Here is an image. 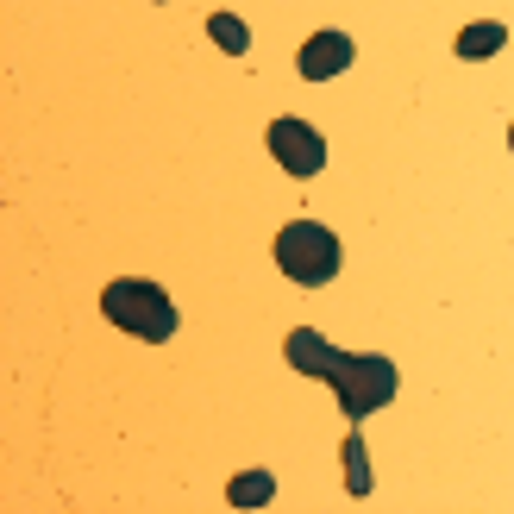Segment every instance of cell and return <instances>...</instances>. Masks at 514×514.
Segmentation results:
<instances>
[{
    "label": "cell",
    "mask_w": 514,
    "mask_h": 514,
    "mask_svg": "<svg viewBox=\"0 0 514 514\" xmlns=\"http://www.w3.org/2000/svg\"><path fill=\"white\" fill-rule=\"evenodd\" d=\"M283 352H289L295 370H308V377H326V383H333V389H339V408L352 414V420L377 414L389 395H395V364H389V358H377V352L352 358V352H339V345H326L314 326H295Z\"/></svg>",
    "instance_id": "6da1fadb"
},
{
    "label": "cell",
    "mask_w": 514,
    "mask_h": 514,
    "mask_svg": "<svg viewBox=\"0 0 514 514\" xmlns=\"http://www.w3.org/2000/svg\"><path fill=\"white\" fill-rule=\"evenodd\" d=\"M101 314L120 326V333L132 339H145V345H163V339H176V301L163 295L157 283H145V276H113V283L101 289Z\"/></svg>",
    "instance_id": "7a4b0ae2"
},
{
    "label": "cell",
    "mask_w": 514,
    "mask_h": 514,
    "mask_svg": "<svg viewBox=\"0 0 514 514\" xmlns=\"http://www.w3.org/2000/svg\"><path fill=\"white\" fill-rule=\"evenodd\" d=\"M339 264H345V251H339V239L320 220H289L283 232H276V270H283L289 283L326 289L339 276Z\"/></svg>",
    "instance_id": "3957f363"
},
{
    "label": "cell",
    "mask_w": 514,
    "mask_h": 514,
    "mask_svg": "<svg viewBox=\"0 0 514 514\" xmlns=\"http://www.w3.org/2000/svg\"><path fill=\"white\" fill-rule=\"evenodd\" d=\"M264 145H270V157L283 163L289 176H320V170H326V138H320L308 120H295V113H283V120H270Z\"/></svg>",
    "instance_id": "277c9868"
},
{
    "label": "cell",
    "mask_w": 514,
    "mask_h": 514,
    "mask_svg": "<svg viewBox=\"0 0 514 514\" xmlns=\"http://www.w3.org/2000/svg\"><path fill=\"white\" fill-rule=\"evenodd\" d=\"M352 57H358V44L345 38V32H314L308 44H301L295 69H301L308 82H333V76H345V69H352Z\"/></svg>",
    "instance_id": "5b68a950"
},
{
    "label": "cell",
    "mask_w": 514,
    "mask_h": 514,
    "mask_svg": "<svg viewBox=\"0 0 514 514\" xmlns=\"http://www.w3.org/2000/svg\"><path fill=\"white\" fill-rule=\"evenodd\" d=\"M502 44H508V26H502V19H471V26L458 32V57L477 63V57H496Z\"/></svg>",
    "instance_id": "8992f818"
},
{
    "label": "cell",
    "mask_w": 514,
    "mask_h": 514,
    "mask_svg": "<svg viewBox=\"0 0 514 514\" xmlns=\"http://www.w3.org/2000/svg\"><path fill=\"white\" fill-rule=\"evenodd\" d=\"M226 502H232V508H264V502H276V477H270V471L232 477V483H226Z\"/></svg>",
    "instance_id": "52a82bcc"
},
{
    "label": "cell",
    "mask_w": 514,
    "mask_h": 514,
    "mask_svg": "<svg viewBox=\"0 0 514 514\" xmlns=\"http://www.w3.org/2000/svg\"><path fill=\"white\" fill-rule=\"evenodd\" d=\"M207 38H214L226 57H245V44H251V32H245L239 13H214V19H207Z\"/></svg>",
    "instance_id": "ba28073f"
},
{
    "label": "cell",
    "mask_w": 514,
    "mask_h": 514,
    "mask_svg": "<svg viewBox=\"0 0 514 514\" xmlns=\"http://www.w3.org/2000/svg\"><path fill=\"white\" fill-rule=\"evenodd\" d=\"M345 464H352V496H364V489H370V471H364V439H358V433L345 439Z\"/></svg>",
    "instance_id": "9c48e42d"
},
{
    "label": "cell",
    "mask_w": 514,
    "mask_h": 514,
    "mask_svg": "<svg viewBox=\"0 0 514 514\" xmlns=\"http://www.w3.org/2000/svg\"><path fill=\"white\" fill-rule=\"evenodd\" d=\"M508 151H514V126H508Z\"/></svg>",
    "instance_id": "30bf717a"
}]
</instances>
